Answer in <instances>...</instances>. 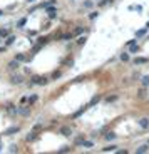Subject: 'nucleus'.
I'll return each instance as SVG.
<instances>
[{
  "instance_id": "1",
  "label": "nucleus",
  "mask_w": 149,
  "mask_h": 154,
  "mask_svg": "<svg viewBox=\"0 0 149 154\" xmlns=\"http://www.w3.org/2000/svg\"><path fill=\"white\" fill-rule=\"evenodd\" d=\"M32 84H37V85H47L49 84V79L44 75H34L32 77Z\"/></svg>"
},
{
  "instance_id": "2",
  "label": "nucleus",
  "mask_w": 149,
  "mask_h": 154,
  "mask_svg": "<svg viewBox=\"0 0 149 154\" xmlns=\"http://www.w3.org/2000/svg\"><path fill=\"white\" fill-rule=\"evenodd\" d=\"M10 82H12L13 85L24 84V75H20V74H12V75H10Z\"/></svg>"
},
{
  "instance_id": "3",
  "label": "nucleus",
  "mask_w": 149,
  "mask_h": 154,
  "mask_svg": "<svg viewBox=\"0 0 149 154\" xmlns=\"http://www.w3.org/2000/svg\"><path fill=\"white\" fill-rule=\"evenodd\" d=\"M17 114L24 116V117L30 116V106H19V107H17Z\"/></svg>"
},
{
  "instance_id": "4",
  "label": "nucleus",
  "mask_w": 149,
  "mask_h": 154,
  "mask_svg": "<svg viewBox=\"0 0 149 154\" xmlns=\"http://www.w3.org/2000/svg\"><path fill=\"white\" fill-rule=\"evenodd\" d=\"M59 132H60L62 136H65V137H70V136H72V129L67 127V126H62V127L59 129Z\"/></svg>"
},
{
  "instance_id": "5",
  "label": "nucleus",
  "mask_w": 149,
  "mask_h": 154,
  "mask_svg": "<svg viewBox=\"0 0 149 154\" xmlns=\"http://www.w3.org/2000/svg\"><path fill=\"white\" fill-rule=\"evenodd\" d=\"M137 124L141 126L142 129H147L149 127V117H141V119L137 121Z\"/></svg>"
},
{
  "instance_id": "6",
  "label": "nucleus",
  "mask_w": 149,
  "mask_h": 154,
  "mask_svg": "<svg viewBox=\"0 0 149 154\" xmlns=\"http://www.w3.org/2000/svg\"><path fill=\"white\" fill-rule=\"evenodd\" d=\"M19 131H20V127H19V126H12V127H8V129H7L3 134H5V136H12V134L19 132Z\"/></svg>"
},
{
  "instance_id": "7",
  "label": "nucleus",
  "mask_w": 149,
  "mask_h": 154,
  "mask_svg": "<svg viewBox=\"0 0 149 154\" xmlns=\"http://www.w3.org/2000/svg\"><path fill=\"white\" fill-rule=\"evenodd\" d=\"M45 12L49 13V17H50V19H54V17H55V12H57V8H55V7H50V5H49V7H45Z\"/></svg>"
},
{
  "instance_id": "8",
  "label": "nucleus",
  "mask_w": 149,
  "mask_h": 154,
  "mask_svg": "<svg viewBox=\"0 0 149 154\" xmlns=\"http://www.w3.org/2000/svg\"><path fill=\"white\" fill-rule=\"evenodd\" d=\"M19 67H20V62H17L15 59L8 62V69H10V70H15V69H19Z\"/></svg>"
},
{
  "instance_id": "9",
  "label": "nucleus",
  "mask_w": 149,
  "mask_h": 154,
  "mask_svg": "<svg viewBox=\"0 0 149 154\" xmlns=\"http://www.w3.org/2000/svg\"><path fill=\"white\" fill-rule=\"evenodd\" d=\"M132 62H134L136 65H142V64H147V59H146V57H136Z\"/></svg>"
},
{
  "instance_id": "10",
  "label": "nucleus",
  "mask_w": 149,
  "mask_h": 154,
  "mask_svg": "<svg viewBox=\"0 0 149 154\" xmlns=\"http://www.w3.org/2000/svg\"><path fill=\"white\" fill-rule=\"evenodd\" d=\"M35 139H37V131H32V132L25 137V141L27 142H32V141H35Z\"/></svg>"
},
{
  "instance_id": "11",
  "label": "nucleus",
  "mask_w": 149,
  "mask_h": 154,
  "mask_svg": "<svg viewBox=\"0 0 149 154\" xmlns=\"http://www.w3.org/2000/svg\"><path fill=\"white\" fill-rule=\"evenodd\" d=\"M102 151H104V152H116V151H117V146H116V144H111V146L102 147Z\"/></svg>"
},
{
  "instance_id": "12",
  "label": "nucleus",
  "mask_w": 149,
  "mask_h": 154,
  "mask_svg": "<svg viewBox=\"0 0 149 154\" xmlns=\"http://www.w3.org/2000/svg\"><path fill=\"white\" fill-rule=\"evenodd\" d=\"M137 97H139V99H146V97H147V90H146V87H142V89L137 90Z\"/></svg>"
},
{
  "instance_id": "13",
  "label": "nucleus",
  "mask_w": 149,
  "mask_h": 154,
  "mask_svg": "<svg viewBox=\"0 0 149 154\" xmlns=\"http://www.w3.org/2000/svg\"><path fill=\"white\" fill-rule=\"evenodd\" d=\"M147 151H149V144H142V146L137 147L136 152H137V154H142V152H147Z\"/></svg>"
},
{
  "instance_id": "14",
  "label": "nucleus",
  "mask_w": 149,
  "mask_h": 154,
  "mask_svg": "<svg viewBox=\"0 0 149 154\" xmlns=\"http://www.w3.org/2000/svg\"><path fill=\"white\" fill-rule=\"evenodd\" d=\"M13 59H15L17 62H25L27 60V55H25V54H15V57H13Z\"/></svg>"
},
{
  "instance_id": "15",
  "label": "nucleus",
  "mask_w": 149,
  "mask_h": 154,
  "mask_svg": "<svg viewBox=\"0 0 149 154\" xmlns=\"http://www.w3.org/2000/svg\"><path fill=\"white\" fill-rule=\"evenodd\" d=\"M80 146H82V147H92V146H94V142H92V141H85V139H82Z\"/></svg>"
},
{
  "instance_id": "16",
  "label": "nucleus",
  "mask_w": 149,
  "mask_h": 154,
  "mask_svg": "<svg viewBox=\"0 0 149 154\" xmlns=\"http://www.w3.org/2000/svg\"><path fill=\"white\" fill-rule=\"evenodd\" d=\"M141 84H142V87H149V75H144L142 79H141Z\"/></svg>"
},
{
  "instance_id": "17",
  "label": "nucleus",
  "mask_w": 149,
  "mask_h": 154,
  "mask_svg": "<svg viewBox=\"0 0 149 154\" xmlns=\"http://www.w3.org/2000/svg\"><path fill=\"white\" fill-rule=\"evenodd\" d=\"M85 109H87V106H85V107H82V109H79L77 112H74V116H72V117H74V119H77V117H79L80 114H84V112H85Z\"/></svg>"
},
{
  "instance_id": "18",
  "label": "nucleus",
  "mask_w": 149,
  "mask_h": 154,
  "mask_svg": "<svg viewBox=\"0 0 149 154\" xmlns=\"http://www.w3.org/2000/svg\"><path fill=\"white\" fill-rule=\"evenodd\" d=\"M13 40H15V37L13 35H7V40H5V45H12Z\"/></svg>"
},
{
  "instance_id": "19",
  "label": "nucleus",
  "mask_w": 149,
  "mask_h": 154,
  "mask_svg": "<svg viewBox=\"0 0 149 154\" xmlns=\"http://www.w3.org/2000/svg\"><path fill=\"white\" fill-rule=\"evenodd\" d=\"M104 137H106L107 141H114V139H116V134H114V132H107Z\"/></svg>"
},
{
  "instance_id": "20",
  "label": "nucleus",
  "mask_w": 149,
  "mask_h": 154,
  "mask_svg": "<svg viewBox=\"0 0 149 154\" xmlns=\"http://www.w3.org/2000/svg\"><path fill=\"white\" fill-rule=\"evenodd\" d=\"M7 35H10V32H8V29H0V37L5 39Z\"/></svg>"
},
{
  "instance_id": "21",
  "label": "nucleus",
  "mask_w": 149,
  "mask_h": 154,
  "mask_svg": "<svg viewBox=\"0 0 149 154\" xmlns=\"http://www.w3.org/2000/svg\"><path fill=\"white\" fill-rule=\"evenodd\" d=\"M37 101H39V97H37V96H30V97H29V106H32V104H35Z\"/></svg>"
},
{
  "instance_id": "22",
  "label": "nucleus",
  "mask_w": 149,
  "mask_h": 154,
  "mask_svg": "<svg viewBox=\"0 0 149 154\" xmlns=\"http://www.w3.org/2000/svg\"><path fill=\"white\" fill-rule=\"evenodd\" d=\"M99 101H101V96H96V97H92V101L89 102V106H87V107H91V106H94V104H96V102H99Z\"/></svg>"
},
{
  "instance_id": "23",
  "label": "nucleus",
  "mask_w": 149,
  "mask_h": 154,
  "mask_svg": "<svg viewBox=\"0 0 149 154\" xmlns=\"http://www.w3.org/2000/svg\"><path fill=\"white\" fill-rule=\"evenodd\" d=\"M82 27H75V29H74V32H72V37H74V35H79V34H82Z\"/></svg>"
},
{
  "instance_id": "24",
  "label": "nucleus",
  "mask_w": 149,
  "mask_h": 154,
  "mask_svg": "<svg viewBox=\"0 0 149 154\" xmlns=\"http://www.w3.org/2000/svg\"><path fill=\"white\" fill-rule=\"evenodd\" d=\"M121 60H122V62H127V60H129V54H127V52H122V54H121Z\"/></svg>"
},
{
  "instance_id": "25",
  "label": "nucleus",
  "mask_w": 149,
  "mask_h": 154,
  "mask_svg": "<svg viewBox=\"0 0 149 154\" xmlns=\"http://www.w3.org/2000/svg\"><path fill=\"white\" fill-rule=\"evenodd\" d=\"M70 151H72V147H70V146H64V147L59 149V152H70Z\"/></svg>"
},
{
  "instance_id": "26",
  "label": "nucleus",
  "mask_w": 149,
  "mask_h": 154,
  "mask_svg": "<svg viewBox=\"0 0 149 154\" xmlns=\"http://www.w3.org/2000/svg\"><path fill=\"white\" fill-rule=\"evenodd\" d=\"M97 15H99L97 12H91V13H89V20H96V19H97Z\"/></svg>"
},
{
  "instance_id": "27",
  "label": "nucleus",
  "mask_w": 149,
  "mask_h": 154,
  "mask_svg": "<svg viewBox=\"0 0 149 154\" xmlns=\"http://www.w3.org/2000/svg\"><path fill=\"white\" fill-rule=\"evenodd\" d=\"M82 139H84V136H79V137H75L74 144H75V146H80V142H82Z\"/></svg>"
},
{
  "instance_id": "28",
  "label": "nucleus",
  "mask_w": 149,
  "mask_h": 154,
  "mask_svg": "<svg viewBox=\"0 0 149 154\" xmlns=\"http://www.w3.org/2000/svg\"><path fill=\"white\" fill-rule=\"evenodd\" d=\"M146 30H147V29H146V27H144V29H141V30H137V32H136V35H137V37H142V35L146 34Z\"/></svg>"
},
{
  "instance_id": "29",
  "label": "nucleus",
  "mask_w": 149,
  "mask_h": 154,
  "mask_svg": "<svg viewBox=\"0 0 149 154\" xmlns=\"http://www.w3.org/2000/svg\"><path fill=\"white\" fill-rule=\"evenodd\" d=\"M60 39H62V40H69V39H72V34H62Z\"/></svg>"
},
{
  "instance_id": "30",
  "label": "nucleus",
  "mask_w": 149,
  "mask_h": 154,
  "mask_svg": "<svg viewBox=\"0 0 149 154\" xmlns=\"http://www.w3.org/2000/svg\"><path fill=\"white\" fill-rule=\"evenodd\" d=\"M129 47H131V52H132V54L139 50V45H136V44H132V45H129Z\"/></svg>"
},
{
  "instance_id": "31",
  "label": "nucleus",
  "mask_w": 149,
  "mask_h": 154,
  "mask_svg": "<svg viewBox=\"0 0 149 154\" xmlns=\"http://www.w3.org/2000/svg\"><path fill=\"white\" fill-rule=\"evenodd\" d=\"M117 101V96H109V97H106V102H114Z\"/></svg>"
},
{
  "instance_id": "32",
  "label": "nucleus",
  "mask_w": 149,
  "mask_h": 154,
  "mask_svg": "<svg viewBox=\"0 0 149 154\" xmlns=\"http://www.w3.org/2000/svg\"><path fill=\"white\" fill-rule=\"evenodd\" d=\"M129 8H131V10H137V12H141V10H142V7H141V5H131Z\"/></svg>"
},
{
  "instance_id": "33",
  "label": "nucleus",
  "mask_w": 149,
  "mask_h": 154,
  "mask_svg": "<svg viewBox=\"0 0 149 154\" xmlns=\"http://www.w3.org/2000/svg\"><path fill=\"white\" fill-rule=\"evenodd\" d=\"M57 77H60V70H54L52 72V79H57Z\"/></svg>"
},
{
  "instance_id": "34",
  "label": "nucleus",
  "mask_w": 149,
  "mask_h": 154,
  "mask_svg": "<svg viewBox=\"0 0 149 154\" xmlns=\"http://www.w3.org/2000/svg\"><path fill=\"white\" fill-rule=\"evenodd\" d=\"M47 42H49V39H45V37H40L39 39V44L40 45H44V44H47Z\"/></svg>"
},
{
  "instance_id": "35",
  "label": "nucleus",
  "mask_w": 149,
  "mask_h": 154,
  "mask_svg": "<svg viewBox=\"0 0 149 154\" xmlns=\"http://www.w3.org/2000/svg\"><path fill=\"white\" fill-rule=\"evenodd\" d=\"M85 40H87V39H85V35H84V37H79V39H77V44H79V45H82Z\"/></svg>"
},
{
  "instance_id": "36",
  "label": "nucleus",
  "mask_w": 149,
  "mask_h": 154,
  "mask_svg": "<svg viewBox=\"0 0 149 154\" xmlns=\"http://www.w3.org/2000/svg\"><path fill=\"white\" fill-rule=\"evenodd\" d=\"M107 3H109V0H101L97 5H99V7H104V5H107Z\"/></svg>"
},
{
  "instance_id": "37",
  "label": "nucleus",
  "mask_w": 149,
  "mask_h": 154,
  "mask_svg": "<svg viewBox=\"0 0 149 154\" xmlns=\"http://www.w3.org/2000/svg\"><path fill=\"white\" fill-rule=\"evenodd\" d=\"M84 7H85V8H91V7H92V2H91V0H87V2H84Z\"/></svg>"
},
{
  "instance_id": "38",
  "label": "nucleus",
  "mask_w": 149,
  "mask_h": 154,
  "mask_svg": "<svg viewBox=\"0 0 149 154\" xmlns=\"http://www.w3.org/2000/svg\"><path fill=\"white\" fill-rule=\"evenodd\" d=\"M40 127H42V124H35L32 127V131H40Z\"/></svg>"
},
{
  "instance_id": "39",
  "label": "nucleus",
  "mask_w": 149,
  "mask_h": 154,
  "mask_svg": "<svg viewBox=\"0 0 149 154\" xmlns=\"http://www.w3.org/2000/svg\"><path fill=\"white\" fill-rule=\"evenodd\" d=\"M15 151H19V149H17V146H10V152H15Z\"/></svg>"
},
{
  "instance_id": "40",
  "label": "nucleus",
  "mask_w": 149,
  "mask_h": 154,
  "mask_svg": "<svg viewBox=\"0 0 149 154\" xmlns=\"http://www.w3.org/2000/svg\"><path fill=\"white\" fill-rule=\"evenodd\" d=\"M3 50H5V47H0V52H3Z\"/></svg>"
},
{
  "instance_id": "41",
  "label": "nucleus",
  "mask_w": 149,
  "mask_h": 154,
  "mask_svg": "<svg viewBox=\"0 0 149 154\" xmlns=\"http://www.w3.org/2000/svg\"><path fill=\"white\" fill-rule=\"evenodd\" d=\"M27 2H29V3H34V2H35V0H27Z\"/></svg>"
},
{
  "instance_id": "42",
  "label": "nucleus",
  "mask_w": 149,
  "mask_h": 154,
  "mask_svg": "<svg viewBox=\"0 0 149 154\" xmlns=\"http://www.w3.org/2000/svg\"><path fill=\"white\" fill-rule=\"evenodd\" d=\"M146 29H149V22H147V24H146Z\"/></svg>"
},
{
  "instance_id": "43",
  "label": "nucleus",
  "mask_w": 149,
  "mask_h": 154,
  "mask_svg": "<svg viewBox=\"0 0 149 154\" xmlns=\"http://www.w3.org/2000/svg\"><path fill=\"white\" fill-rule=\"evenodd\" d=\"M2 13H3V10H0V15H2Z\"/></svg>"
},
{
  "instance_id": "44",
  "label": "nucleus",
  "mask_w": 149,
  "mask_h": 154,
  "mask_svg": "<svg viewBox=\"0 0 149 154\" xmlns=\"http://www.w3.org/2000/svg\"><path fill=\"white\" fill-rule=\"evenodd\" d=\"M0 151H2V146H0Z\"/></svg>"
},
{
  "instance_id": "45",
  "label": "nucleus",
  "mask_w": 149,
  "mask_h": 154,
  "mask_svg": "<svg viewBox=\"0 0 149 154\" xmlns=\"http://www.w3.org/2000/svg\"><path fill=\"white\" fill-rule=\"evenodd\" d=\"M147 144H149V141H147Z\"/></svg>"
},
{
  "instance_id": "46",
  "label": "nucleus",
  "mask_w": 149,
  "mask_h": 154,
  "mask_svg": "<svg viewBox=\"0 0 149 154\" xmlns=\"http://www.w3.org/2000/svg\"><path fill=\"white\" fill-rule=\"evenodd\" d=\"M0 42H2V40H0Z\"/></svg>"
},
{
  "instance_id": "47",
  "label": "nucleus",
  "mask_w": 149,
  "mask_h": 154,
  "mask_svg": "<svg viewBox=\"0 0 149 154\" xmlns=\"http://www.w3.org/2000/svg\"><path fill=\"white\" fill-rule=\"evenodd\" d=\"M147 39H149V37H147Z\"/></svg>"
}]
</instances>
